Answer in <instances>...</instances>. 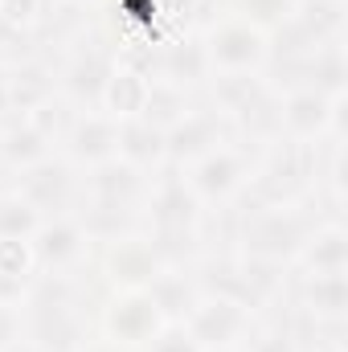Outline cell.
<instances>
[{"mask_svg":"<svg viewBox=\"0 0 348 352\" xmlns=\"http://www.w3.org/2000/svg\"><path fill=\"white\" fill-rule=\"evenodd\" d=\"M25 316V352H74L94 320H87V283L41 274L21 303Z\"/></svg>","mask_w":348,"mask_h":352,"instance_id":"obj_1","label":"cell"},{"mask_svg":"<svg viewBox=\"0 0 348 352\" xmlns=\"http://www.w3.org/2000/svg\"><path fill=\"white\" fill-rule=\"evenodd\" d=\"M234 238L226 242L238 254L250 258H270V263H295L307 230L316 226V209L312 205H254L242 201L234 205Z\"/></svg>","mask_w":348,"mask_h":352,"instance_id":"obj_2","label":"cell"},{"mask_svg":"<svg viewBox=\"0 0 348 352\" xmlns=\"http://www.w3.org/2000/svg\"><path fill=\"white\" fill-rule=\"evenodd\" d=\"M213 74H270V33L242 12L209 8L197 25Z\"/></svg>","mask_w":348,"mask_h":352,"instance_id":"obj_3","label":"cell"},{"mask_svg":"<svg viewBox=\"0 0 348 352\" xmlns=\"http://www.w3.org/2000/svg\"><path fill=\"white\" fill-rule=\"evenodd\" d=\"M254 152H259V148H250V144H242V140H226V144H217L213 152H205V156H197L193 164L180 168L188 192L201 201V209H205L209 217H213V213H230V209L246 197L250 176H254Z\"/></svg>","mask_w":348,"mask_h":352,"instance_id":"obj_4","label":"cell"},{"mask_svg":"<svg viewBox=\"0 0 348 352\" xmlns=\"http://www.w3.org/2000/svg\"><path fill=\"white\" fill-rule=\"evenodd\" d=\"M279 87V135L303 144H340L345 140V102L307 82H274Z\"/></svg>","mask_w":348,"mask_h":352,"instance_id":"obj_5","label":"cell"},{"mask_svg":"<svg viewBox=\"0 0 348 352\" xmlns=\"http://www.w3.org/2000/svg\"><path fill=\"white\" fill-rule=\"evenodd\" d=\"M259 320L262 316L250 303H242L234 295H221V291H201L180 324L193 332V340L205 352H221V349H242Z\"/></svg>","mask_w":348,"mask_h":352,"instance_id":"obj_6","label":"cell"},{"mask_svg":"<svg viewBox=\"0 0 348 352\" xmlns=\"http://www.w3.org/2000/svg\"><path fill=\"white\" fill-rule=\"evenodd\" d=\"M160 324L168 320L144 287H102V299H94V332L135 352L160 332Z\"/></svg>","mask_w":348,"mask_h":352,"instance_id":"obj_7","label":"cell"},{"mask_svg":"<svg viewBox=\"0 0 348 352\" xmlns=\"http://www.w3.org/2000/svg\"><path fill=\"white\" fill-rule=\"evenodd\" d=\"M29 242L37 254V270L50 278H83L87 270H94V242L78 213L45 217Z\"/></svg>","mask_w":348,"mask_h":352,"instance_id":"obj_8","label":"cell"},{"mask_svg":"<svg viewBox=\"0 0 348 352\" xmlns=\"http://www.w3.org/2000/svg\"><path fill=\"white\" fill-rule=\"evenodd\" d=\"M12 188L41 213V217H62L78 213L83 205V168H74L62 152L45 156L41 164L12 176Z\"/></svg>","mask_w":348,"mask_h":352,"instance_id":"obj_9","label":"cell"},{"mask_svg":"<svg viewBox=\"0 0 348 352\" xmlns=\"http://www.w3.org/2000/svg\"><path fill=\"white\" fill-rule=\"evenodd\" d=\"M164 263L168 258L160 254V246L144 230L94 246V278L102 287H148Z\"/></svg>","mask_w":348,"mask_h":352,"instance_id":"obj_10","label":"cell"},{"mask_svg":"<svg viewBox=\"0 0 348 352\" xmlns=\"http://www.w3.org/2000/svg\"><path fill=\"white\" fill-rule=\"evenodd\" d=\"M148 74L201 94L209 74H213L209 58H205V45H201V29H176L164 41H156L148 50Z\"/></svg>","mask_w":348,"mask_h":352,"instance_id":"obj_11","label":"cell"},{"mask_svg":"<svg viewBox=\"0 0 348 352\" xmlns=\"http://www.w3.org/2000/svg\"><path fill=\"white\" fill-rule=\"evenodd\" d=\"M226 140H238V135H234V123H230L221 111H213L205 98H197V102L188 107V115L176 119L173 127L164 131V152H168V164H173V168H184V164H193L197 156L213 152V148L226 144Z\"/></svg>","mask_w":348,"mask_h":352,"instance_id":"obj_12","label":"cell"},{"mask_svg":"<svg viewBox=\"0 0 348 352\" xmlns=\"http://www.w3.org/2000/svg\"><path fill=\"white\" fill-rule=\"evenodd\" d=\"M58 152L83 173L102 164V160H115L119 156V119H111L98 107L74 111L66 131H62V140H58Z\"/></svg>","mask_w":348,"mask_h":352,"instance_id":"obj_13","label":"cell"},{"mask_svg":"<svg viewBox=\"0 0 348 352\" xmlns=\"http://www.w3.org/2000/svg\"><path fill=\"white\" fill-rule=\"evenodd\" d=\"M0 62H4V78H8L12 115H29V111H37V107L58 98V70H54L50 54L25 50V54L0 58Z\"/></svg>","mask_w":348,"mask_h":352,"instance_id":"obj_14","label":"cell"},{"mask_svg":"<svg viewBox=\"0 0 348 352\" xmlns=\"http://www.w3.org/2000/svg\"><path fill=\"white\" fill-rule=\"evenodd\" d=\"M291 270L299 274H345L348 270V230L336 217H316V226L307 230L299 254Z\"/></svg>","mask_w":348,"mask_h":352,"instance_id":"obj_15","label":"cell"},{"mask_svg":"<svg viewBox=\"0 0 348 352\" xmlns=\"http://www.w3.org/2000/svg\"><path fill=\"white\" fill-rule=\"evenodd\" d=\"M54 152H58V144L33 119H25V115L0 119V168L4 173L17 176V173H25V168H33V164H41Z\"/></svg>","mask_w":348,"mask_h":352,"instance_id":"obj_16","label":"cell"},{"mask_svg":"<svg viewBox=\"0 0 348 352\" xmlns=\"http://www.w3.org/2000/svg\"><path fill=\"white\" fill-rule=\"evenodd\" d=\"M148 94H152V74H148L144 66L119 58L115 70H111V78L102 82L98 111H107L111 119H135V115H144Z\"/></svg>","mask_w":348,"mask_h":352,"instance_id":"obj_17","label":"cell"},{"mask_svg":"<svg viewBox=\"0 0 348 352\" xmlns=\"http://www.w3.org/2000/svg\"><path fill=\"white\" fill-rule=\"evenodd\" d=\"M37 278H41V270H37L33 242L29 238H0V303L21 307Z\"/></svg>","mask_w":348,"mask_h":352,"instance_id":"obj_18","label":"cell"},{"mask_svg":"<svg viewBox=\"0 0 348 352\" xmlns=\"http://www.w3.org/2000/svg\"><path fill=\"white\" fill-rule=\"evenodd\" d=\"M119 160H127L131 168L140 173H160L168 164V152H164V131L156 123H148L144 115L135 119H119Z\"/></svg>","mask_w":348,"mask_h":352,"instance_id":"obj_19","label":"cell"},{"mask_svg":"<svg viewBox=\"0 0 348 352\" xmlns=\"http://www.w3.org/2000/svg\"><path fill=\"white\" fill-rule=\"evenodd\" d=\"M144 291L156 299V307H160L164 320H184V311H188L193 299L201 295V283H197L193 263H164L160 274H156Z\"/></svg>","mask_w":348,"mask_h":352,"instance_id":"obj_20","label":"cell"},{"mask_svg":"<svg viewBox=\"0 0 348 352\" xmlns=\"http://www.w3.org/2000/svg\"><path fill=\"white\" fill-rule=\"evenodd\" d=\"M62 8H70V0H0V29L25 45L50 33Z\"/></svg>","mask_w":348,"mask_h":352,"instance_id":"obj_21","label":"cell"},{"mask_svg":"<svg viewBox=\"0 0 348 352\" xmlns=\"http://www.w3.org/2000/svg\"><path fill=\"white\" fill-rule=\"evenodd\" d=\"M295 70H299V78H291V82H307V87L324 90V94H332V98L348 94L345 37H340V41H324V45H316V50H312Z\"/></svg>","mask_w":348,"mask_h":352,"instance_id":"obj_22","label":"cell"},{"mask_svg":"<svg viewBox=\"0 0 348 352\" xmlns=\"http://www.w3.org/2000/svg\"><path fill=\"white\" fill-rule=\"evenodd\" d=\"M266 82H270V74H209V82H205V90H201V98L234 123V119L259 98L262 90H266Z\"/></svg>","mask_w":348,"mask_h":352,"instance_id":"obj_23","label":"cell"},{"mask_svg":"<svg viewBox=\"0 0 348 352\" xmlns=\"http://www.w3.org/2000/svg\"><path fill=\"white\" fill-rule=\"evenodd\" d=\"M287 21L312 41V45H324V41H340L345 37V0H295Z\"/></svg>","mask_w":348,"mask_h":352,"instance_id":"obj_24","label":"cell"},{"mask_svg":"<svg viewBox=\"0 0 348 352\" xmlns=\"http://www.w3.org/2000/svg\"><path fill=\"white\" fill-rule=\"evenodd\" d=\"M197 98H201V94H193V90L173 87V82H164V78H152V94H148L144 119H148V123H156L160 131H168L176 119H184V115H188V107H193Z\"/></svg>","mask_w":348,"mask_h":352,"instance_id":"obj_25","label":"cell"},{"mask_svg":"<svg viewBox=\"0 0 348 352\" xmlns=\"http://www.w3.org/2000/svg\"><path fill=\"white\" fill-rule=\"evenodd\" d=\"M41 221H45V217H41L12 184L0 188V238H33Z\"/></svg>","mask_w":348,"mask_h":352,"instance_id":"obj_26","label":"cell"},{"mask_svg":"<svg viewBox=\"0 0 348 352\" xmlns=\"http://www.w3.org/2000/svg\"><path fill=\"white\" fill-rule=\"evenodd\" d=\"M140 352H205V349L193 340V332H188L180 320H168V324H160V332H156Z\"/></svg>","mask_w":348,"mask_h":352,"instance_id":"obj_27","label":"cell"},{"mask_svg":"<svg viewBox=\"0 0 348 352\" xmlns=\"http://www.w3.org/2000/svg\"><path fill=\"white\" fill-rule=\"evenodd\" d=\"M0 349L25 352V316L12 303H0Z\"/></svg>","mask_w":348,"mask_h":352,"instance_id":"obj_28","label":"cell"},{"mask_svg":"<svg viewBox=\"0 0 348 352\" xmlns=\"http://www.w3.org/2000/svg\"><path fill=\"white\" fill-rule=\"evenodd\" d=\"M74 352H135V349H127V344H119V340H111V336H102V332L90 328L87 340H83Z\"/></svg>","mask_w":348,"mask_h":352,"instance_id":"obj_29","label":"cell"},{"mask_svg":"<svg viewBox=\"0 0 348 352\" xmlns=\"http://www.w3.org/2000/svg\"><path fill=\"white\" fill-rule=\"evenodd\" d=\"M12 115V98H8V78H4V62H0V119Z\"/></svg>","mask_w":348,"mask_h":352,"instance_id":"obj_30","label":"cell"},{"mask_svg":"<svg viewBox=\"0 0 348 352\" xmlns=\"http://www.w3.org/2000/svg\"><path fill=\"white\" fill-rule=\"evenodd\" d=\"M70 4H78V8H90V12H94V8H98L102 0H70Z\"/></svg>","mask_w":348,"mask_h":352,"instance_id":"obj_31","label":"cell"},{"mask_svg":"<svg viewBox=\"0 0 348 352\" xmlns=\"http://www.w3.org/2000/svg\"><path fill=\"white\" fill-rule=\"evenodd\" d=\"M0 352H4V349H0Z\"/></svg>","mask_w":348,"mask_h":352,"instance_id":"obj_32","label":"cell"}]
</instances>
